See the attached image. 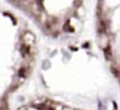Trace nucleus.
<instances>
[]
</instances>
